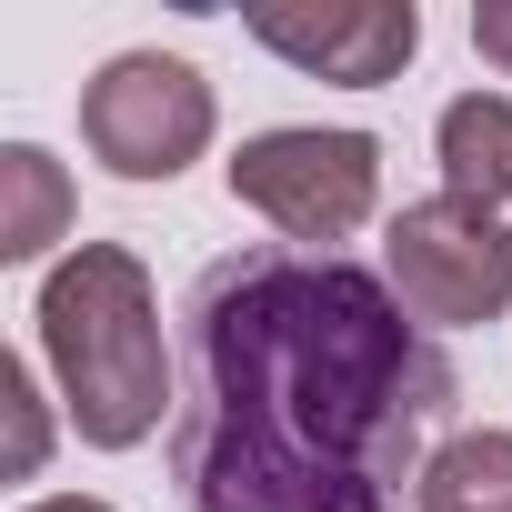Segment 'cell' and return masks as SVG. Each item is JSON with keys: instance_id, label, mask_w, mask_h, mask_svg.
I'll return each mask as SVG.
<instances>
[{"instance_id": "cell-12", "label": "cell", "mask_w": 512, "mask_h": 512, "mask_svg": "<svg viewBox=\"0 0 512 512\" xmlns=\"http://www.w3.org/2000/svg\"><path fill=\"white\" fill-rule=\"evenodd\" d=\"M21 512H111L101 492H51V502H21Z\"/></svg>"}, {"instance_id": "cell-1", "label": "cell", "mask_w": 512, "mask_h": 512, "mask_svg": "<svg viewBox=\"0 0 512 512\" xmlns=\"http://www.w3.org/2000/svg\"><path fill=\"white\" fill-rule=\"evenodd\" d=\"M462 382L352 251L251 241L181 302L171 482L191 512H392Z\"/></svg>"}, {"instance_id": "cell-6", "label": "cell", "mask_w": 512, "mask_h": 512, "mask_svg": "<svg viewBox=\"0 0 512 512\" xmlns=\"http://www.w3.org/2000/svg\"><path fill=\"white\" fill-rule=\"evenodd\" d=\"M241 31L272 61H292L302 81H342V91H382L422 51V11L412 0H251Z\"/></svg>"}, {"instance_id": "cell-11", "label": "cell", "mask_w": 512, "mask_h": 512, "mask_svg": "<svg viewBox=\"0 0 512 512\" xmlns=\"http://www.w3.org/2000/svg\"><path fill=\"white\" fill-rule=\"evenodd\" d=\"M472 51L512 81V0H472Z\"/></svg>"}, {"instance_id": "cell-5", "label": "cell", "mask_w": 512, "mask_h": 512, "mask_svg": "<svg viewBox=\"0 0 512 512\" xmlns=\"http://www.w3.org/2000/svg\"><path fill=\"white\" fill-rule=\"evenodd\" d=\"M221 131V101L201 61L181 51H121L81 81V141L111 181H181Z\"/></svg>"}, {"instance_id": "cell-7", "label": "cell", "mask_w": 512, "mask_h": 512, "mask_svg": "<svg viewBox=\"0 0 512 512\" xmlns=\"http://www.w3.org/2000/svg\"><path fill=\"white\" fill-rule=\"evenodd\" d=\"M432 161H442L452 201L502 211L512 201V91H452L432 121Z\"/></svg>"}, {"instance_id": "cell-4", "label": "cell", "mask_w": 512, "mask_h": 512, "mask_svg": "<svg viewBox=\"0 0 512 512\" xmlns=\"http://www.w3.org/2000/svg\"><path fill=\"white\" fill-rule=\"evenodd\" d=\"M382 282L422 332H482L512 312V231L482 201H402L382 231Z\"/></svg>"}, {"instance_id": "cell-10", "label": "cell", "mask_w": 512, "mask_h": 512, "mask_svg": "<svg viewBox=\"0 0 512 512\" xmlns=\"http://www.w3.org/2000/svg\"><path fill=\"white\" fill-rule=\"evenodd\" d=\"M0 412H11V482H41V462H51V412H41L31 362H0Z\"/></svg>"}, {"instance_id": "cell-2", "label": "cell", "mask_w": 512, "mask_h": 512, "mask_svg": "<svg viewBox=\"0 0 512 512\" xmlns=\"http://www.w3.org/2000/svg\"><path fill=\"white\" fill-rule=\"evenodd\" d=\"M41 362L61 382V412L91 452H141L171 402V352H161V292L131 241H71L41 282Z\"/></svg>"}, {"instance_id": "cell-3", "label": "cell", "mask_w": 512, "mask_h": 512, "mask_svg": "<svg viewBox=\"0 0 512 512\" xmlns=\"http://www.w3.org/2000/svg\"><path fill=\"white\" fill-rule=\"evenodd\" d=\"M231 201L262 211L292 251H332L382 211V141L372 131H322V121L251 131L231 151Z\"/></svg>"}, {"instance_id": "cell-9", "label": "cell", "mask_w": 512, "mask_h": 512, "mask_svg": "<svg viewBox=\"0 0 512 512\" xmlns=\"http://www.w3.org/2000/svg\"><path fill=\"white\" fill-rule=\"evenodd\" d=\"M422 512H512V432L482 422V432H452L432 462H422Z\"/></svg>"}, {"instance_id": "cell-8", "label": "cell", "mask_w": 512, "mask_h": 512, "mask_svg": "<svg viewBox=\"0 0 512 512\" xmlns=\"http://www.w3.org/2000/svg\"><path fill=\"white\" fill-rule=\"evenodd\" d=\"M71 231V171L41 141H0V262H41Z\"/></svg>"}]
</instances>
